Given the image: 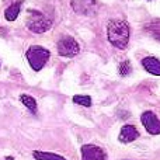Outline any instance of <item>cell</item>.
<instances>
[{
  "instance_id": "cell-13",
  "label": "cell",
  "mask_w": 160,
  "mask_h": 160,
  "mask_svg": "<svg viewBox=\"0 0 160 160\" xmlns=\"http://www.w3.org/2000/svg\"><path fill=\"white\" fill-rule=\"evenodd\" d=\"M146 30L150 32V35L153 37V38L159 39L160 41V20H156V21L150 22V24L146 25Z\"/></svg>"
},
{
  "instance_id": "cell-6",
  "label": "cell",
  "mask_w": 160,
  "mask_h": 160,
  "mask_svg": "<svg viewBox=\"0 0 160 160\" xmlns=\"http://www.w3.org/2000/svg\"><path fill=\"white\" fill-rule=\"evenodd\" d=\"M70 4L75 13L82 16H93L97 10V0H72Z\"/></svg>"
},
{
  "instance_id": "cell-8",
  "label": "cell",
  "mask_w": 160,
  "mask_h": 160,
  "mask_svg": "<svg viewBox=\"0 0 160 160\" xmlns=\"http://www.w3.org/2000/svg\"><path fill=\"white\" fill-rule=\"evenodd\" d=\"M139 138V131L136 129L135 125H124L119 131L118 141L121 143H131Z\"/></svg>"
},
{
  "instance_id": "cell-14",
  "label": "cell",
  "mask_w": 160,
  "mask_h": 160,
  "mask_svg": "<svg viewBox=\"0 0 160 160\" xmlns=\"http://www.w3.org/2000/svg\"><path fill=\"white\" fill-rule=\"evenodd\" d=\"M73 102L83 107H90L91 105V97L90 96H82V94H76L73 96Z\"/></svg>"
},
{
  "instance_id": "cell-2",
  "label": "cell",
  "mask_w": 160,
  "mask_h": 160,
  "mask_svg": "<svg viewBox=\"0 0 160 160\" xmlns=\"http://www.w3.org/2000/svg\"><path fill=\"white\" fill-rule=\"evenodd\" d=\"M25 56H27V61H28V63H30L31 69L35 70V72H39V70L47 65L48 59L51 58V52L44 47L32 45V47L28 48Z\"/></svg>"
},
{
  "instance_id": "cell-4",
  "label": "cell",
  "mask_w": 160,
  "mask_h": 160,
  "mask_svg": "<svg viewBox=\"0 0 160 160\" xmlns=\"http://www.w3.org/2000/svg\"><path fill=\"white\" fill-rule=\"evenodd\" d=\"M80 51L79 44L76 42V39L73 37H63V38L59 39L58 42V53L61 56L65 58H72L76 56Z\"/></svg>"
},
{
  "instance_id": "cell-1",
  "label": "cell",
  "mask_w": 160,
  "mask_h": 160,
  "mask_svg": "<svg viewBox=\"0 0 160 160\" xmlns=\"http://www.w3.org/2000/svg\"><path fill=\"white\" fill-rule=\"evenodd\" d=\"M108 41L118 49H125L129 42V25L124 20H111L107 27Z\"/></svg>"
},
{
  "instance_id": "cell-3",
  "label": "cell",
  "mask_w": 160,
  "mask_h": 160,
  "mask_svg": "<svg viewBox=\"0 0 160 160\" xmlns=\"http://www.w3.org/2000/svg\"><path fill=\"white\" fill-rule=\"evenodd\" d=\"M28 13H30V16L27 18V27L30 31L37 34H42L52 27V21L48 17H45L42 13L35 10H30Z\"/></svg>"
},
{
  "instance_id": "cell-11",
  "label": "cell",
  "mask_w": 160,
  "mask_h": 160,
  "mask_svg": "<svg viewBox=\"0 0 160 160\" xmlns=\"http://www.w3.org/2000/svg\"><path fill=\"white\" fill-rule=\"evenodd\" d=\"M32 156L35 158V160H66L61 155L51 153V152H42V150H34Z\"/></svg>"
},
{
  "instance_id": "cell-10",
  "label": "cell",
  "mask_w": 160,
  "mask_h": 160,
  "mask_svg": "<svg viewBox=\"0 0 160 160\" xmlns=\"http://www.w3.org/2000/svg\"><path fill=\"white\" fill-rule=\"evenodd\" d=\"M20 10H21V2H16L10 6V7L6 8L4 11V17L7 21H14V20L18 17Z\"/></svg>"
},
{
  "instance_id": "cell-9",
  "label": "cell",
  "mask_w": 160,
  "mask_h": 160,
  "mask_svg": "<svg viewBox=\"0 0 160 160\" xmlns=\"http://www.w3.org/2000/svg\"><path fill=\"white\" fill-rule=\"evenodd\" d=\"M142 66L150 75L160 76V61L158 58H155V56H146V58H143L142 59Z\"/></svg>"
},
{
  "instance_id": "cell-15",
  "label": "cell",
  "mask_w": 160,
  "mask_h": 160,
  "mask_svg": "<svg viewBox=\"0 0 160 160\" xmlns=\"http://www.w3.org/2000/svg\"><path fill=\"white\" fill-rule=\"evenodd\" d=\"M132 72V65L129 61H124L119 63V75L121 76H128Z\"/></svg>"
},
{
  "instance_id": "cell-7",
  "label": "cell",
  "mask_w": 160,
  "mask_h": 160,
  "mask_svg": "<svg viewBox=\"0 0 160 160\" xmlns=\"http://www.w3.org/2000/svg\"><path fill=\"white\" fill-rule=\"evenodd\" d=\"M82 160H107V153L104 149L96 145H83L82 149Z\"/></svg>"
},
{
  "instance_id": "cell-5",
  "label": "cell",
  "mask_w": 160,
  "mask_h": 160,
  "mask_svg": "<svg viewBox=\"0 0 160 160\" xmlns=\"http://www.w3.org/2000/svg\"><path fill=\"white\" fill-rule=\"evenodd\" d=\"M141 122L150 135H160V121L155 112L145 111L141 115Z\"/></svg>"
},
{
  "instance_id": "cell-12",
  "label": "cell",
  "mask_w": 160,
  "mask_h": 160,
  "mask_svg": "<svg viewBox=\"0 0 160 160\" xmlns=\"http://www.w3.org/2000/svg\"><path fill=\"white\" fill-rule=\"evenodd\" d=\"M20 101H21L32 114L37 112V101H35V98H32L31 96H27V94H21V96H20Z\"/></svg>"
}]
</instances>
